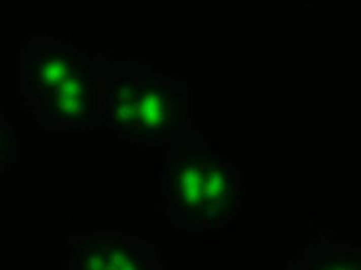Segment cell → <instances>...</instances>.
Instances as JSON below:
<instances>
[{"mask_svg":"<svg viewBox=\"0 0 361 270\" xmlns=\"http://www.w3.org/2000/svg\"><path fill=\"white\" fill-rule=\"evenodd\" d=\"M221 205H222V198L220 200H217L215 202V208L214 209H219L221 207Z\"/></svg>","mask_w":361,"mask_h":270,"instance_id":"cell-8","label":"cell"},{"mask_svg":"<svg viewBox=\"0 0 361 270\" xmlns=\"http://www.w3.org/2000/svg\"><path fill=\"white\" fill-rule=\"evenodd\" d=\"M179 198H180V195H179V194H177V195H175V196H174V200H175L176 204H179Z\"/></svg>","mask_w":361,"mask_h":270,"instance_id":"cell-10","label":"cell"},{"mask_svg":"<svg viewBox=\"0 0 361 270\" xmlns=\"http://www.w3.org/2000/svg\"><path fill=\"white\" fill-rule=\"evenodd\" d=\"M61 61H51L50 63L44 65L42 77L45 82L62 83L65 80L64 77L67 76L68 71L63 65H61Z\"/></svg>","mask_w":361,"mask_h":270,"instance_id":"cell-1","label":"cell"},{"mask_svg":"<svg viewBox=\"0 0 361 270\" xmlns=\"http://www.w3.org/2000/svg\"><path fill=\"white\" fill-rule=\"evenodd\" d=\"M209 182H211L213 186H223V177L217 173L211 174L209 176Z\"/></svg>","mask_w":361,"mask_h":270,"instance_id":"cell-6","label":"cell"},{"mask_svg":"<svg viewBox=\"0 0 361 270\" xmlns=\"http://www.w3.org/2000/svg\"><path fill=\"white\" fill-rule=\"evenodd\" d=\"M214 225H215V226H219V222H217V223H214Z\"/></svg>","mask_w":361,"mask_h":270,"instance_id":"cell-12","label":"cell"},{"mask_svg":"<svg viewBox=\"0 0 361 270\" xmlns=\"http://www.w3.org/2000/svg\"><path fill=\"white\" fill-rule=\"evenodd\" d=\"M86 269H107L106 260H103L101 256L92 257L88 262L86 261Z\"/></svg>","mask_w":361,"mask_h":270,"instance_id":"cell-5","label":"cell"},{"mask_svg":"<svg viewBox=\"0 0 361 270\" xmlns=\"http://www.w3.org/2000/svg\"><path fill=\"white\" fill-rule=\"evenodd\" d=\"M129 264V260L125 256L124 252L117 251L116 249H113L111 252V256L109 258V264L107 269H126L127 265Z\"/></svg>","mask_w":361,"mask_h":270,"instance_id":"cell-3","label":"cell"},{"mask_svg":"<svg viewBox=\"0 0 361 270\" xmlns=\"http://www.w3.org/2000/svg\"><path fill=\"white\" fill-rule=\"evenodd\" d=\"M57 107L60 110H67L68 113L73 111H79L84 113V111H80V104L78 101V98H61L60 101L57 103Z\"/></svg>","mask_w":361,"mask_h":270,"instance_id":"cell-4","label":"cell"},{"mask_svg":"<svg viewBox=\"0 0 361 270\" xmlns=\"http://www.w3.org/2000/svg\"><path fill=\"white\" fill-rule=\"evenodd\" d=\"M55 91L61 98H78L81 93V84L74 78L65 79Z\"/></svg>","mask_w":361,"mask_h":270,"instance_id":"cell-2","label":"cell"},{"mask_svg":"<svg viewBox=\"0 0 361 270\" xmlns=\"http://www.w3.org/2000/svg\"><path fill=\"white\" fill-rule=\"evenodd\" d=\"M87 242L85 241V240H81V241H79V244H82V245H85Z\"/></svg>","mask_w":361,"mask_h":270,"instance_id":"cell-11","label":"cell"},{"mask_svg":"<svg viewBox=\"0 0 361 270\" xmlns=\"http://www.w3.org/2000/svg\"><path fill=\"white\" fill-rule=\"evenodd\" d=\"M141 128V125L139 124V123H135V124H133V129L136 130V129H140Z\"/></svg>","mask_w":361,"mask_h":270,"instance_id":"cell-9","label":"cell"},{"mask_svg":"<svg viewBox=\"0 0 361 270\" xmlns=\"http://www.w3.org/2000/svg\"><path fill=\"white\" fill-rule=\"evenodd\" d=\"M206 213H207V215H208L209 217H214V216L217 215V211H216V209H214V208L207 209V210H206Z\"/></svg>","mask_w":361,"mask_h":270,"instance_id":"cell-7","label":"cell"}]
</instances>
